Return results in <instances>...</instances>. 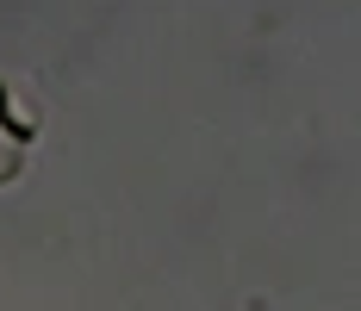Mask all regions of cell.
<instances>
[{"mask_svg":"<svg viewBox=\"0 0 361 311\" xmlns=\"http://www.w3.org/2000/svg\"><path fill=\"white\" fill-rule=\"evenodd\" d=\"M19 169H25V143L0 131V181H19Z\"/></svg>","mask_w":361,"mask_h":311,"instance_id":"1","label":"cell"}]
</instances>
